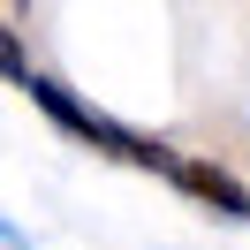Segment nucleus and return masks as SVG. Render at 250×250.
<instances>
[{
    "mask_svg": "<svg viewBox=\"0 0 250 250\" xmlns=\"http://www.w3.org/2000/svg\"><path fill=\"white\" fill-rule=\"evenodd\" d=\"M23 91H31L38 106H46L53 122L68 129V137H83V144H106L114 159H137V167H167V174H174V152H167L159 137H137V129H122V122H106V114H91L83 99H68V83H53V76H31Z\"/></svg>",
    "mask_w": 250,
    "mask_h": 250,
    "instance_id": "1",
    "label": "nucleus"
},
{
    "mask_svg": "<svg viewBox=\"0 0 250 250\" xmlns=\"http://www.w3.org/2000/svg\"><path fill=\"white\" fill-rule=\"evenodd\" d=\"M174 182L189 189V197H205L212 212H250V197H243V182H235L228 167H212V159H174Z\"/></svg>",
    "mask_w": 250,
    "mask_h": 250,
    "instance_id": "2",
    "label": "nucleus"
},
{
    "mask_svg": "<svg viewBox=\"0 0 250 250\" xmlns=\"http://www.w3.org/2000/svg\"><path fill=\"white\" fill-rule=\"evenodd\" d=\"M0 76H16V83H31V53H23V38L0 23Z\"/></svg>",
    "mask_w": 250,
    "mask_h": 250,
    "instance_id": "3",
    "label": "nucleus"
}]
</instances>
